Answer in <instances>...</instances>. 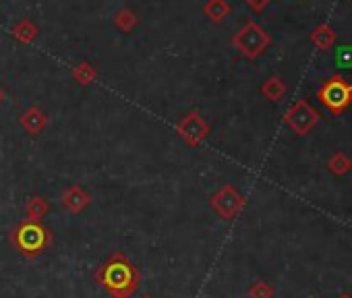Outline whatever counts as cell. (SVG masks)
<instances>
[{
    "label": "cell",
    "mask_w": 352,
    "mask_h": 298,
    "mask_svg": "<svg viewBox=\"0 0 352 298\" xmlns=\"http://www.w3.org/2000/svg\"><path fill=\"white\" fill-rule=\"evenodd\" d=\"M317 98L327 110L340 114L352 104V83H348L340 75H333L319 87Z\"/></svg>",
    "instance_id": "4"
},
{
    "label": "cell",
    "mask_w": 352,
    "mask_h": 298,
    "mask_svg": "<svg viewBox=\"0 0 352 298\" xmlns=\"http://www.w3.org/2000/svg\"><path fill=\"white\" fill-rule=\"evenodd\" d=\"M245 3H247L255 13H261V11L272 3V0H245Z\"/></svg>",
    "instance_id": "20"
},
{
    "label": "cell",
    "mask_w": 352,
    "mask_h": 298,
    "mask_svg": "<svg viewBox=\"0 0 352 298\" xmlns=\"http://www.w3.org/2000/svg\"><path fill=\"white\" fill-rule=\"evenodd\" d=\"M245 197L241 195V191L234 187V185H230V183H226V185H222L214 195H212V199H210V207L224 220V222H230V220H234L243 209H245Z\"/></svg>",
    "instance_id": "5"
},
{
    "label": "cell",
    "mask_w": 352,
    "mask_h": 298,
    "mask_svg": "<svg viewBox=\"0 0 352 298\" xmlns=\"http://www.w3.org/2000/svg\"><path fill=\"white\" fill-rule=\"evenodd\" d=\"M319 112L307 102V100H298L294 102L284 116V122L292 128V133H296L298 137L307 135L309 130H313V126L319 122Z\"/></svg>",
    "instance_id": "7"
},
{
    "label": "cell",
    "mask_w": 352,
    "mask_h": 298,
    "mask_svg": "<svg viewBox=\"0 0 352 298\" xmlns=\"http://www.w3.org/2000/svg\"><path fill=\"white\" fill-rule=\"evenodd\" d=\"M48 211H50V203L40 195H34L25 201V220L28 222H42V218L48 216Z\"/></svg>",
    "instance_id": "10"
},
{
    "label": "cell",
    "mask_w": 352,
    "mask_h": 298,
    "mask_svg": "<svg viewBox=\"0 0 352 298\" xmlns=\"http://www.w3.org/2000/svg\"><path fill=\"white\" fill-rule=\"evenodd\" d=\"M272 44L270 34H265V30L261 25H257L255 21H247L232 38V46L245 56V58H259L267 46Z\"/></svg>",
    "instance_id": "3"
},
{
    "label": "cell",
    "mask_w": 352,
    "mask_h": 298,
    "mask_svg": "<svg viewBox=\"0 0 352 298\" xmlns=\"http://www.w3.org/2000/svg\"><path fill=\"white\" fill-rule=\"evenodd\" d=\"M204 11L212 21H224L230 15V5L226 3V0H208Z\"/></svg>",
    "instance_id": "14"
},
{
    "label": "cell",
    "mask_w": 352,
    "mask_h": 298,
    "mask_svg": "<svg viewBox=\"0 0 352 298\" xmlns=\"http://www.w3.org/2000/svg\"><path fill=\"white\" fill-rule=\"evenodd\" d=\"M3 102H5V89L0 87V104H3Z\"/></svg>",
    "instance_id": "21"
},
{
    "label": "cell",
    "mask_w": 352,
    "mask_h": 298,
    "mask_svg": "<svg viewBox=\"0 0 352 298\" xmlns=\"http://www.w3.org/2000/svg\"><path fill=\"white\" fill-rule=\"evenodd\" d=\"M96 282L110 298H131L141 286V271L122 251H114L98 267Z\"/></svg>",
    "instance_id": "1"
},
{
    "label": "cell",
    "mask_w": 352,
    "mask_h": 298,
    "mask_svg": "<svg viewBox=\"0 0 352 298\" xmlns=\"http://www.w3.org/2000/svg\"><path fill=\"white\" fill-rule=\"evenodd\" d=\"M311 42L319 48V50H329L333 44H336V32L327 25V23H321L313 30L311 34Z\"/></svg>",
    "instance_id": "11"
},
{
    "label": "cell",
    "mask_w": 352,
    "mask_h": 298,
    "mask_svg": "<svg viewBox=\"0 0 352 298\" xmlns=\"http://www.w3.org/2000/svg\"><path fill=\"white\" fill-rule=\"evenodd\" d=\"M11 34H13V38H15V40L23 42V44H32V42L38 38L40 30H38V25H34L30 19H23V21H19V23H15V25H13Z\"/></svg>",
    "instance_id": "12"
},
{
    "label": "cell",
    "mask_w": 352,
    "mask_h": 298,
    "mask_svg": "<svg viewBox=\"0 0 352 298\" xmlns=\"http://www.w3.org/2000/svg\"><path fill=\"white\" fill-rule=\"evenodd\" d=\"M247 294H249V298H274V288L267 282L259 279L249 288Z\"/></svg>",
    "instance_id": "18"
},
{
    "label": "cell",
    "mask_w": 352,
    "mask_h": 298,
    "mask_svg": "<svg viewBox=\"0 0 352 298\" xmlns=\"http://www.w3.org/2000/svg\"><path fill=\"white\" fill-rule=\"evenodd\" d=\"M141 298H153V296H149V294H145V296H141Z\"/></svg>",
    "instance_id": "23"
},
{
    "label": "cell",
    "mask_w": 352,
    "mask_h": 298,
    "mask_svg": "<svg viewBox=\"0 0 352 298\" xmlns=\"http://www.w3.org/2000/svg\"><path fill=\"white\" fill-rule=\"evenodd\" d=\"M11 242L17 249L19 255L25 259H38L42 257L54 242V234L50 228L42 222H19L11 232Z\"/></svg>",
    "instance_id": "2"
},
{
    "label": "cell",
    "mask_w": 352,
    "mask_h": 298,
    "mask_svg": "<svg viewBox=\"0 0 352 298\" xmlns=\"http://www.w3.org/2000/svg\"><path fill=\"white\" fill-rule=\"evenodd\" d=\"M261 93L263 98H267L270 102H280L286 95V83L280 77H270L263 81L261 85Z\"/></svg>",
    "instance_id": "13"
},
{
    "label": "cell",
    "mask_w": 352,
    "mask_h": 298,
    "mask_svg": "<svg viewBox=\"0 0 352 298\" xmlns=\"http://www.w3.org/2000/svg\"><path fill=\"white\" fill-rule=\"evenodd\" d=\"M176 133H179V137L187 145L199 147L208 139V135L212 133V126L208 124V120L201 116L199 110H191L179 122H176Z\"/></svg>",
    "instance_id": "6"
},
{
    "label": "cell",
    "mask_w": 352,
    "mask_h": 298,
    "mask_svg": "<svg viewBox=\"0 0 352 298\" xmlns=\"http://www.w3.org/2000/svg\"><path fill=\"white\" fill-rule=\"evenodd\" d=\"M60 203H63V207H65L69 214L77 216V214H81V211H85V209L89 207L91 195H89V191H85L81 185L75 183V185H71V187L65 189V193H63V197H60Z\"/></svg>",
    "instance_id": "8"
},
{
    "label": "cell",
    "mask_w": 352,
    "mask_h": 298,
    "mask_svg": "<svg viewBox=\"0 0 352 298\" xmlns=\"http://www.w3.org/2000/svg\"><path fill=\"white\" fill-rule=\"evenodd\" d=\"M19 124H21L32 137H38V135H42V130L46 128L48 118H46V114L42 112L40 106H30V108L21 114Z\"/></svg>",
    "instance_id": "9"
},
{
    "label": "cell",
    "mask_w": 352,
    "mask_h": 298,
    "mask_svg": "<svg viewBox=\"0 0 352 298\" xmlns=\"http://www.w3.org/2000/svg\"><path fill=\"white\" fill-rule=\"evenodd\" d=\"M137 23H139L137 15H135L133 11H129V9H120V11L114 15V25H116L120 32H131Z\"/></svg>",
    "instance_id": "17"
},
{
    "label": "cell",
    "mask_w": 352,
    "mask_h": 298,
    "mask_svg": "<svg viewBox=\"0 0 352 298\" xmlns=\"http://www.w3.org/2000/svg\"><path fill=\"white\" fill-rule=\"evenodd\" d=\"M73 79L79 83V85H91L94 81H96V77H98V73H96V69L89 65V62H79L75 69H73Z\"/></svg>",
    "instance_id": "15"
},
{
    "label": "cell",
    "mask_w": 352,
    "mask_h": 298,
    "mask_svg": "<svg viewBox=\"0 0 352 298\" xmlns=\"http://www.w3.org/2000/svg\"><path fill=\"white\" fill-rule=\"evenodd\" d=\"M338 298H352V296H350V294H348V292H344V294H340V296H338Z\"/></svg>",
    "instance_id": "22"
},
{
    "label": "cell",
    "mask_w": 352,
    "mask_h": 298,
    "mask_svg": "<svg viewBox=\"0 0 352 298\" xmlns=\"http://www.w3.org/2000/svg\"><path fill=\"white\" fill-rule=\"evenodd\" d=\"M338 65L340 67H346V69H352V48H340V52H338Z\"/></svg>",
    "instance_id": "19"
},
{
    "label": "cell",
    "mask_w": 352,
    "mask_h": 298,
    "mask_svg": "<svg viewBox=\"0 0 352 298\" xmlns=\"http://www.w3.org/2000/svg\"><path fill=\"white\" fill-rule=\"evenodd\" d=\"M327 166H329V170H331L336 176H344V174H348V172L352 170V160H350L346 154L338 152V154H333V156L329 158Z\"/></svg>",
    "instance_id": "16"
}]
</instances>
